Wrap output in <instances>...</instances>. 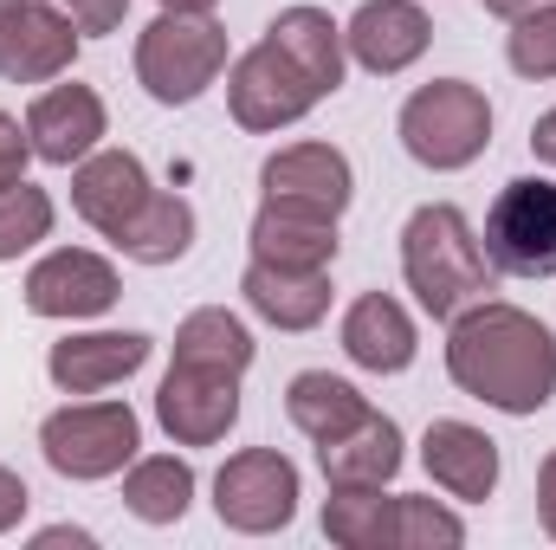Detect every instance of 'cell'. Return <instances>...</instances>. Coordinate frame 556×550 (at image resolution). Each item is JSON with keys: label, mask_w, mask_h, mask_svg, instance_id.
Masks as SVG:
<instances>
[{"label": "cell", "mask_w": 556, "mask_h": 550, "mask_svg": "<svg viewBox=\"0 0 556 550\" xmlns=\"http://www.w3.org/2000/svg\"><path fill=\"white\" fill-rule=\"evenodd\" d=\"M253 330L227 311V304H201L175 324V363H201V370H233L247 376L253 370Z\"/></svg>", "instance_id": "24"}, {"label": "cell", "mask_w": 556, "mask_h": 550, "mask_svg": "<svg viewBox=\"0 0 556 550\" xmlns=\"http://www.w3.org/2000/svg\"><path fill=\"white\" fill-rule=\"evenodd\" d=\"M227 72V26L214 13H168L149 20L137 39V85L155 104H194Z\"/></svg>", "instance_id": "3"}, {"label": "cell", "mask_w": 556, "mask_h": 550, "mask_svg": "<svg viewBox=\"0 0 556 550\" xmlns=\"http://www.w3.org/2000/svg\"><path fill=\"white\" fill-rule=\"evenodd\" d=\"M124 505L142 525H175L194 505V466L175 453H137L124 466Z\"/></svg>", "instance_id": "27"}, {"label": "cell", "mask_w": 556, "mask_h": 550, "mask_svg": "<svg viewBox=\"0 0 556 550\" xmlns=\"http://www.w3.org/2000/svg\"><path fill=\"white\" fill-rule=\"evenodd\" d=\"M492 273L505 278H551L556 273V182L551 175H518L498 188V201L485 208V234H479Z\"/></svg>", "instance_id": "6"}, {"label": "cell", "mask_w": 556, "mask_h": 550, "mask_svg": "<svg viewBox=\"0 0 556 550\" xmlns=\"http://www.w3.org/2000/svg\"><path fill=\"white\" fill-rule=\"evenodd\" d=\"M402 278H408L415 304L440 324H453L466 304L498 291V273H492L472 221L453 201H427V208L408 214V227H402Z\"/></svg>", "instance_id": "2"}, {"label": "cell", "mask_w": 556, "mask_h": 550, "mask_svg": "<svg viewBox=\"0 0 556 550\" xmlns=\"http://www.w3.org/2000/svg\"><path fill=\"white\" fill-rule=\"evenodd\" d=\"M337 221L330 214H311V208H291V201H260L253 214V260L266 266H304V273H324L337 266Z\"/></svg>", "instance_id": "19"}, {"label": "cell", "mask_w": 556, "mask_h": 550, "mask_svg": "<svg viewBox=\"0 0 556 550\" xmlns=\"http://www.w3.org/2000/svg\"><path fill=\"white\" fill-rule=\"evenodd\" d=\"M402 460H408L402 453V427L382 409H369L337 440H317V466H324L330 486H389L402 473Z\"/></svg>", "instance_id": "20"}, {"label": "cell", "mask_w": 556, "mask_h": 550, "mask_svg": "<svg viewBox=\"0 0 556 550\" xmlns=\"http://www.w3.org/2000/svg\"><path fill=\"white\" fill-rule=\"evenodd\" d=\"M46 234H52V195H46V188H33V182L0 188V260L33 253Z\"/></svg>", "instance_id": "28"}, {"label": "cell", "mask_w": 556, "mask_h": 550, "mask_svg": "<svg viewBox=\"0 0 556 550\" xmlns=\"http://www.w3.org/2000/svg\"><path fill=\"white\" fill-rule=\"evenodd\" d=\"M285 414H291V427H298L304 440H337V434H350V427L369 414V396H363L356 383L330 376V370H304V376H291V389H285Z\"/></svg>", "instance_id": "23"}, {"label": "cell", "mask_w": 556, "mask_h": 550, "mask_svg": "<svg viewBox=\"0 0 556 550\" xmlns=\"http://www.w3.org/2000/svg\"><path fill=\"white\" fill-rule=\"evenodd\" d=\"M13 7H20V0H0V20H7V13H13Z\"/></svg>", "instance_id": "39"}, {"label": "cell", "mask_w": 556, "mask_h": 550, "mask_svg": "<svg viewBox=\"0 0 556 550\" xmlns=\"http://www.w3.org/2000/svg\"><path fill=\"white\" fill-rule=\"evenodd\" d=\"M260 188H266V201H291V208H311V214L343 221V208L356 201V168L330 142H291V149L266 155Z\"/></svg>", "instance_id": "12"}, {"label": "cell", "mask_w": 556, "mask_h": 550, "mask_svg": "<svg viewBox=\"0 0 556 550\" xmlns=\"http://www.w3.org/2000/svg\"><path fill=\"white\" fill-rule=\"evenodd\" d=\"M420 337H415V317L402 298L389 291H363L350 311H343V357L369 376H402L415 363Z\"/></svg>", "instance_id": "18"}, {"label": "cell", "mask_w": 556, "mask_h": 550, "mask_svg": "<svg viewBox=\"0 0 556 550\" xmlns=\"http://www.w3.org/2000/svg\"><path fill=\"white\" fill-rule=\"evenodd\" d=\"M26 162H33V137H26V124L0 111V188L26 182Z\"/></svg>", "instance_id": "31"}, {"label": "cell", "mask_w": 556, "mask_h": 550, "mask_svg": "<svg viewBox=\"0 0 556 550\" xmlns=\"http://www.w3.org/2000/svg\"><path fill=\"white\" fill-rule=\"evenodd\" d=\"M78 26L65 7L52 0H20L7 20H0V78L7 85H52L72 72L78 59Z\"/></svg>", "instance_id": "10"}, {"label": "cell", "mask_w": 556, "mask_h": 550, "mask_svg": "<svg viewBox=\"0 0 556 550\" xmlns=\"http://www.w3.org/2000/svg\"><path fill=\"white\" fill-rule=\"evenodd\" d=\"M531 149H538V162H551L556 168V111H544V117L531 124Z\"/></svg>", "instance_id": "35"}, {"label": "cell", "mask_w": 556, "mask_h": 550, "mask_svg": "<svg viewBox=\"0 0 556 550\" xmlns=\"http://www.w3.org/2000/svg\"><path fill=\"white\" fill-rule=\"evenodd\" d=\"M142 421L130 402H65L39 421V453L59 479H111L137 460Z\"/></svg>", "instance_id": "5"}, {"label": "cell", "mask_w": 556, "mask_h": 550, "mask_svg": "<svg viewBox=\"0 0 556 550\" xmlns=\"http://www.w3.org/2000/svg\"><path fill=\"white\" fill-rule=\"evenodd\" d=\"M124 260H137V266H175L188 247H194V208L181 201V195H149L137 208V221L111 240Z\"/></svg>", "instance_id": "26"}, {"label": "cell", "mask_w": 556, "mask_h": 550, "mask_svg": "<svg viewBox=\"0 0 556 550\" xmlns=\"http://www.w3.org/2000/svg\"><path fill=\"white\" fill-rule=\"evenodd\" d=\"M149 195H155V182H149L142 155H130V149H91V155L72 168V208H78V221L98 227L104 240H117V234L137 221V208Z\"/></svg>", "instance_id": "13"}, {"label": "cell", "mask_w": 556, "mask_h": 550, "mask_svg": "<svg viewBox=\"0 0 556 550\" xmlns=\"http://www.w3.org/2000/svg\"><path fill=\"white\" fill-rule=\"evenodd\" d=\"M538 518H544V532L556 538V447L544 453V466H538Z\"/></svg>", "instance_id": "34"}, {"label": "cell", "mask_w": 556, "mask_h": 550, "mask_svg": "<svg viewBox=\"0 0 556 550\" xmlns=\"http://www.w3.org/2000/svg\"><path fill=\"white\" fill-rule=\"evenodd\" d=\"M446 376L459 396L485 402L498 414H538L556 396V337L544 317L479 298L446 330Z\"/></svg>", "instance_id": "1"}, {"label": "cell", "mask_w": 556, "mask_h": 550, "mask_svg": "<svg viewBox=\"0 0 556 550\" xmlns=\"http://www.w3.org/2000/svg\"><path fill=\"white\" fill-rule=\"evenodd\" d=\"M459 545H466L459 512H446L440 499H415V492L395 499V550H459Z\"/></svg>", "instance_id": "30"}, {"label": "cell", "mask_w": 556, "mask_h": 550, "mask_svg": "<svg viewBox=\"0 0 556 550\" xmlns=\"http://www.w3.org/2000/svg\"><path fill=\"white\" fill-rule=\"evenodd\" d=\"M124 298V278L104 253H85V247H59L46 253L33 273H26V311L33 317H104L111 304Z\"/></svg>", "instance_id": "11"}, {"label": "cell", "mask_w": 556, "mask_h": 550, "mask_svg": "<svg viewBox=\"0 0 556 550\" xmlns=\"http://www.w3.org/2000/svg\"><path fill=\"white\" fill-rule=\"evenodd\" d=\"M485 142H492V104L466 78H433L402 104V149L420 168H440V175L472 168Z\"/></svg>", "instance_id": "4"}, {"label": "cell", "mask_w": 556, "mask_h": 550, "mask_svg": "<svg viewBox=\"0 0 556 550\" xmlns=\"http://www.w3.org/2000/svg\"><path fill=\"white\" fill-rule=\"evenodd\" d=\"M65 13H72V26H78L85 39H98V33H117V26H124L130 0H65Z\"/></svg>", "instance_id": "32"}, {"label": "cell", "mask_w": 556, "mask_h": 550, "mask_svg": "<svg viewBox=\"0 0 556 550\" xmlns=\"http://www.w3.org/2000/svg\"><path fill=\"white\" fill-rule=\"evenodd\" d=\"M149 337L142 330H78L65 343H52L46 357V376L65 389V396H104L117 383H130L142 363H149Z\"/></svg>", "instance_id": "15"}, {"label": "cell", "mask_w": 556, "mask_h": 550, "mask_svg": "<svg viewBox=\"0 0 556 550\" xmlns=\"http://www.w3.org/2000/svg\"><path fill=\"white\" fill-rule=\"evenodd\" d=\"M498 20H518V13H531V7H544V0H485Z\"/></svg>", "instance_id": "37"}, {"label": "cell", "mask_w": 556, "mask_h": 550, "mask_svg": "<svg viewBox=\"0 0 556 550\" xmlns=\"http://www.w3.org/2000/svg\"><path fill=\"white\" fill-rule=\"evenodd\" d=\"M39 545H91V532H72V525H52V532H39Z\"/></svg>", "instance_id": "36"}, {"label": "cell", "mask_w": 556, "mask_h": 550, "mask_svg": "<svg viewBox=\"0 0 556 550\" xmlns=\"http://www.w3.org/2000/svg\"><path fill=\"white\" fill-rule=\"evenodd\" d=\"M266 39H273L278 52H291V59L304 65V78H311L324 98H337V91H343L350 46H343V26H337L324 7H285L273 26H266Z\"/></svg>", "instance_id": "22"}, {"label": "cell", "mask_w": 556, "mask_h": 550, "mask_svg": "<svg viewBox=\"0 0 556 550\" xmlns=\"http://www.w3.org/2000/svg\"><path fill=\"white\" fill-rule=\"evenodd\" d=\"M420 466L440 492H453L466 505H485L498 492V440L472 421H433L420 434Z\"/></svg>", "instance_id": "17"}, {"label": "cell", "mask_w": 556, "mask_h": 550, "mask_svg": "<svg viewBox=\"0 0 556 550\" xmlns=\"http://www.w3.org/2000/svg\"><path fill=\"white\" fill-rule=\"evenodd\" d=\"M395 499L382 486H330L324 499V538L343 550H395Z\"/></svg>", "instance_id": "25"}, {"label": "cell", "mask_w": 556, "mask_h": 550, "mask_svg": "<svg viewBox=\"0 0 556 550\" xmlns=\"http://www.w3.org/2000/svg\"><path fill=\"white\" fill-rule=\"evenodd\" d=\"M343 46H350V59L363 72L395 78L433 46V26H427V13L415 0H363L350 13V26H343Z\"/></svg>", "instance_id": "16"}, {"label": "cell", "mask_w": 556, "mask_h": 550, "mask_svg": "<svg viewBox=\"0 0 556 550\" xmlns=\"http://www.w3.org/2000/svg\"><path fill=\"white\" fill-rule=\"evenodd\" d=\"M505 59H511V72L531 78V85L556 78V0H544V7H531V13L511 20V33H505Z\"/></svg>", "instance_id": "29"}, {"label": "cell", "mask_w": 556, "mask_h": 550, "mask_svg": "<svg viewBox=\"0 0 556 550\" xmlns=\"http://www.w3.org/2000/svg\"><path fill=\"white\" fill-rule=\"evenodd\" d=\"M26 505H33V492H26V479H20L13 466H0V532H13V525L26 518Z\"/></svg>", "instance_id": "33"}, {"label": "cell", "mask_w": 556, "mask_h": 550, "mask_svg": "<svg viewBox=\"0 0 556 550\" xmlns=\"http://www.w3.org/2000/svg\"><path fill=\"white\" fill-rule=\"evenodd\" d=\"M162 7H168V13H214L220 0H162Z\"/></svg>", "instance_id": "38"}, {"label": "cell", "mask_w": 556, "mask_h": 550, "mask_svg": "<svg viewBox=\"0 0 556 550\" xmlns=\"http://www.w3.org/2000/svg\"><path fill=\"white\" fill-rule=\"evenodd\" d=\"M155 421L175 447H214L240 421V376L233 370H201V363H168L155 389Z\"/></svg>", "instance_id": "9"}, {"label": "cell", "mask_w": 556, "mask_h": 550, "mask_svg": "<svg viewBox=\"0 0 556 550\" xmlns=\"http://www.w3.org/2000/svg\"><path fill=\"white\" fill-rule=\"evenodd\" d=\"M227 104H233V124H240V130L273 137V130L304 124V117L324 104V91L304 78V65H298L291 52H278L273 39H260L253 52L233 59V72H227Z\"/></svg>", "instance_id": "7"}, {"label": "cell", "mask_w": 556, "mask_h": 550, "mask_svg": "<svg viewBox=\"0 0 556 550\" xmlns=\"http://www.w3.org/2000/svg\"><path fill=\"white\" fill-rule=\"evenodd\" d=\"M104 98L91 85H52L33 98L26 111V137H33V155L52 162V168H78L98 142H104Z\"/></svg>", "instance_id": "14"}, {"label": "cell", "mask_w": 556, "mask_h": 550, "mask_svg": "<svg viewBox=\"0 0 556 550\" xmlns=\"http://www.w3.org/2000/svg\"><path fill=\"white\" fill-rule=\"evenodd\" d=\"M247 304L273 324V330H317L324 311H330V266L324 273H304V266H266L253 260L240 278Z\"/></svg>", "instance_id": "21"}, {"label": "cell", "mask_w": 556, "mask_h": 550, "mask_svg": "<svg viewBox=\"0 0 556 550\" xmlns=\"http://www.w3.org/2000/svg\"><path fill=\"white\" fill-rule=\"evenodd\" d=\"M298 466L278 453V447H247L233 453L220 473H214V512L227 532H247V538H273L298 518Z\"/></svg>", "instance_id": "8"}]
</instances>
